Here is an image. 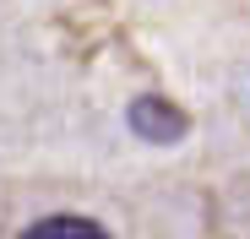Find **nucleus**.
Masks as SVG:
<instances>
[{
	"instance_id": "nucleus-1",
	"label": "nucleus",
	"mask_w": 250,
	"mask_h": 239,
	"mask_svg": "<svg viewBox=\"0 0 250 239\" xmlns=\"http://www.w3.org/2000/svg\"><path fill=\"white\" fill-rule=\"evenodd\" d=\"M125 125H131L142 141H158V147H169V141H180L185 131H190V120L169 103V98H158V93H142V98H131V109H125Z\"/></svg>"
},
{
	"instance_id": "nucleus-2",
	"label": "nucleus",
	"mask_w": 250,
	"mask_h": 239,
	"mask_svg": "<svg viewBox=\"0 0 250 239\" xmlns=\"http://www.w3.org/2000/svg\"><path fill=\"white\" fill-rule=\"evenodd\" d=\"M17 239H109V228L93 223V218H82V212H55V218L27 223Z\"/></svg>"
}]
</instances>
